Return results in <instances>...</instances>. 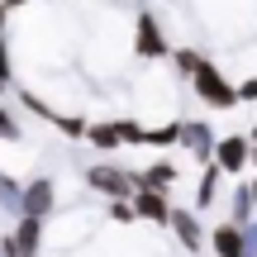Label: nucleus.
I'll return each mask as SVG.
<instances>
[{"mask_svg":"<svg viewBox=\"0 0 257 257\" xmlns=\"http://www.w3.org/2000/svg\"><path fill=\"white\" fill-rule=\"evenodd\" d=\"M243 238H248V252H257V214L243 224Z\"/></svg>","mask_w":257,"mask_h":257,"instance_id":"obj_18","label":"nucleus"},{"mask_svg":"<svg viewBox=\"0 0 257 257\" xmlns=\"http://www.w3.org/2000/svg\"><path fill=\"white\" fill-rule=\"evenodd\" d=\"M0 248H5V257H43V248H48V219L19 214L15 229L0 238Z\"/></svg>","mask_w":257,"mask_h":257,"instance_id":"obj_4","label":"nucleus"},{"mask_svg":"<svg viewBox=\"0 0 257 257\" xmlns=\"http://www.w3.org/2000/svg\"><path fill=\"white\" fill-rule=\"evenodd\" d=\"M252 214H257V205H252V191H248V176H243V181L229 186V219L233 224H248Z\"/></svg>","mask_w":257,"mask_h":257,"instance_id":"obj_15","label":"nucleus"},{"mask_svg":"<svg viewBox=\"0 0 257 257\" xmlns=\"http://www.w3.org/2000/svg\"><path fill=\"white\" fill-rule=\"evenodd\" d=\"M191 91L205 110H224V114L238 110V81H229V72L219 62H210V57L191 72Z\"/></svg>","mask_w":257,"mask_h":257,"instance_id":"obj_2","label":"nucleus"},{"mask_svg":"<svg viewBox=\"0 0 257 257\" xmlns=\"http://www.w3.org/2000/svg\"><path fill=\"white\" fill-rule=\"evenodd\" d=\"M172 195H162V191H134V214H138V224H157V229H167L172 224Z\"/></svg>","mask_w":257,"mask_h":257,"instance_id":"obj_10","label":"nucleus"},{"mask_svg":"<svg viewBox=\"0 0 257 257\" xmlns=\"http://www.w3.org/2000/svg\"><path fill=\"white\" fill-rule=\"evenodd\" d=\"M210 252H214V257H248V238H243V224H233V219L210 224Z\"/></svg>","mask_w":257,"mask_h":257,"instance_id":"obj_11","label":"nucleus"},{"mask_svg":"<svg viewBox=\"0 0 257 257\" xmlns=\"http://www.w3.org/2000/svg\"><path fill=\"white\" fill-rule=\"evenodd\" d=\"M19 214H29V219H53V214H57V181H53V176H29V181H24Z\"/></svg>","mask_w":257,"mask_h":257,"instance_id":"obj_6","label":"nucleus"},{"mask_svg":"<svg viewBox=\"0 0 257 257\" xmlns=\"http://www.w3.org/2000/svg\"><path fill=\"white\" fill-rule=\"evenodd\" d=\"M214 167H219L229 181H243L252 172V138L248 134H224L214 143Z\"/></svg>","mask_w":257,"mask_h":257,"instance_id":"obj_5","label":"nucleus"},{"mask_svg":"<svg viewBox=\"0 0 257 257\" xmlns=\"http://www.w3.org/2000/svg\"><path fill=\"white\" fill-rule=\"evenodd\" d=\"M0 5H5L10 15H15V10H29V5H34V0H0Z\"/></svg>","mask_w":257,"mask_h":257,"instance_id":"obj_19","label":"nucleus"},{"mask_svg":"<svg viewBox=\"0 0 257 257\" xmlns=\"http://www.w3.org/2000/svg\"><path fill=\"white\" fill-rule=\"evenodd\" d=\"M86 148H95L100 157H114L124 143V128H119V114H110V119H91L86 124Z\"/></svg>","mask_w":257,"mask_h":257,"instance_id":"obj_9","label":"nucleus"},{"mask_svg":"<svg viewBox=\"0 0 257 257\" xmlns=\"http://www.w3.org/2000/svg\"><path fill=\"white\" fill-rule=\"evenodd\" d=\"M86 224H95V219H86V210H72L62 224H53V229H48V243H53V248H72V243L86 233Z\"/></svg>","mask_w":257,"mask_h":257,"instance_id":"obj_14","label":"nucleus"},{"mask_svg":"<svg viewBox=\"0 0 257 257\" xmlns=\"http://www.w3.org/2000/svg\"><path fill=\"white\" fill-rule=\"evenodd\" d=\"M172 38H167L162 19L153 15V10H138L134 15V38H128V53L138 57V62H167L172 57Z\"/></svg>","mask_w":257,"mask_h":257,"instance_id":"obj_3","label":"nucleus"},{"mask_svg":"<svg viewBox=\"0 0 257 257\" xmlns=\"http://www.w3.org/2000/svg\"><path fill=\"white\" fill-rule=\"evenodd\" d=\"M214 143H219V134L210 128V119H181V148L191 162H214Z\"/></svg>","mask_w":257,"mask_h":257,"instance_id":"obj_8","label":"nucleus"},{"mask_svg":"<svg viewBox=\"0 0 257 257\" xmlns=\"http://www.w3.org/2000/svg\"><path fill=\"white\" fill-rule=\"evenodd\" d=\"M0 257H5V248H0Z\"/></svg>","mask_w":257,"mask_h":257,"instance_id":"obj_22","label":"nucleus"},{"mask_svg":"<svg viewBox=\"0 0 257 257\" xmlns=\"http://www.w3.org/2000/svg\"><path fill=\"white\" fill-rule=\"evenodd\" d=\"M167 229H172V238L181 243V248L191 252V257L210 248V229L200 224V210H186V205H176V210H172V224H167Z\"/></svg>","mask_w":257,"mask_h":257,"instance_id":"obj_7","label":"nucleus"},{"mask_svg":"<svg viewBox=\"0 0 257 257\" xmlns=\"http://www.w3.org/2000/svg\"><path fill=\"white\" fill-rule=\"evenodd\" d=\"M248 191H252V205H257V172L248 176Z\"/></svg>","mask_w":257,"mask_h":257,"instance_id":"obj_21","label":"nucleus"},{"mask_svg":"<svg viewBox=\"0 0 257 257\" xmlns=\"http://www.w3.org/2000/svg\"><path fill=\"white\" fill-rule=\"evenodd\" d=\"M81 181H86V191L100 195V200H134V191H138V172L124 167V162H114V157L91 162L81 172Z\"/></svg>","mask_w":257,"mask_h":257,"instance_id":"obj_1","label":"nucleus"},{"mask_svg":"<svg viewBox=\"0 0 257 257\" xmlns=\"http://www.w3.org/2000/svg\"><path fill=\"white\" fill-rule=\"evenodd\" d=\"M176 162L172 157H157V162H148V167H138V191H162V195H172V186H176Z\"/></svg>","mask_w":257,"mask_h":257,"instance_id":"obj_12","label":"nucleus"},{"mask_svg":"<svg viewBox=\"0 0 257 257\" xmlns=\"http://www.w3.org/2000/svg\"><path fill=\"white\" fill-rule=\"evenodd\" d=\"M238 105H257V72H248L238 81Z\"/></svg>","mask_w":257,"mask_h":257,"instance_id":"obj_17","label":"nucleus"},{"mask_svg":"<svg viewBox=\"0 0 257 257\" xmlns=\"http://www.w3.org/2000/svg\"><path fill=\"white\" fill-rule=\"evenodd\" d=\"M224 181H229V176H224L219 172V167H214V162H205L200 167V181H195V205H191V210H214V205H219V186Z\"/></svg>","mask_w":257,"mask_h":257,"instance_id":"obj_13","label":"nucleus"},{"mask_svg":"<svg viewBox=\"0 0 257 257\" xmlns=\"http://www.w3.org/2000/svg\"><path fill=\"white\" fill-rule=\"evenodd\" d=\"M105 214H110V224H138L134 200H110V205H105Z\"/></svg>","mask_w":257,"mask_h":257,"instance_id":"obj_16","label":"nucleus"},{"mask_svg":"<svg viewBox=\"0 0 257 257\" xmlns=\"http://www.w3.org/2000/svg\"><path fill=\"white\" fill-rule=\"evenodd\" d=\"M248 138H252V172H257V124L248 128Z\"/></svg>","mask_w":257,"mask_h":257,"instance_id":"obj_20","label":"nucleus"}]
</instances>
